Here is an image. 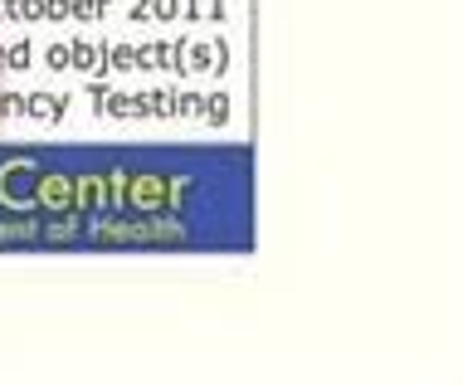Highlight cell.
I'll return each mask as SVG.
<instances>
[]
</instances>
